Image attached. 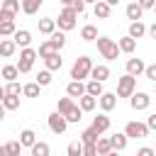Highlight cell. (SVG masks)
<instances>
[{
  "mask_svg": "<svg viewBox=\"0 0 156 156\" xmlns=\"http://www.w3.org/2000/svg\"><path fill=\"white\" fill-rule=\"evenodd\" d=\"M83 2H98V0H83Z\"/></svg>",
  "mask_w": 156,
  "mask_h": 156,
  "instance_id": "55",
  "label": "cell"
},
{
  "mask_svg": "<svg viewBox=\"0 0 156 156\" xmlns=\"http://www.w3.org/2000/svg\"><path fill=\"white\" fill-rule=\"evenodd\" d=\"M98 102H100V107H102L105 112H110V110H115V105H117V95H115V93H102V95L98 98Z\"/></svg>",
  "mask_w": 156,
  "mask_h": 156,
  "instance_id": "15",
  "label": "cell"
},
{
  "mask_svg": "<svg viewBox=\"0 0 156 156\" xmlns=\"http://www.w3.org/2000/svg\"><path fill=\"white\" fill-rule=\"evenodd\" d=\"M144 34H146V24H144L141 20H139V22H132V24H129V34H127V37H132V39L136 41V39H141Z\"/></svg>",
  "mask_w": 156,
  "mask_h": 156,
  "instance_id": "20",
  "label": "cell"
},
{
  "mask_svg": "<svg viewBox=\"0 0 156 156\" xmlns=\"http://www.w3.org/2000/svg\"><path fill=\"white\" fill-rule=\"evenodd\" d=\"M20 93H22V85L17 80H12V83L5 85V95H20Z\"/></svg>",
  "mask_w": 156,
  "mask_h": 156,
  "instance_id": "42",
  "label": "cell"
},
{
  "mask_svg": "<svg viewBox=\"0 0 156 156\" xmlns=\"http://www.w3.org/2000/svg\"><path fill=\"white\" fill-rule=\"evenodd\" d=\"M76 20H78V15H76L71 7H63V10L58 12V20H54V22L58 24L61 32H71V29L76 27Z\"/></svg>",
  "mask_w": 156,
  "mask_h": 156,
  "instance_id": "4",
  "label": "cell"
},
{
  "mask_svg": "<svg viewBox=\"0 0 156 156\" xmlns=\"http://www.w3.org/2000/svg\"><path fill=\"white\" fill-rule=\"evenodd\" d=\"M63 119H66L68 124H71V122H80V119H83V110H80V107L73 102V105H71V107L63 112Z\"/></svg>",
  "mask_w": 156,
  "mask_h": 156,
  "instance_id": "18",
  "label": "cell"
},
{
  "mask_svg": "<svg viewBox=\"0 0 156 156\" xmlns=\"http://www.w3.org/2000/svg\"><path fill=\"white\" fill-rule=\"evenodd\" d=\"M2 107L5 110H17L20 107V95H5L2 98Z\"/></svg>",
  "mask_w": 156,
  "mask_h": 156,
  "instance_id": "35",
  "label": "cell"
},
{
  "mask_svg": "<svg viewBox=\"0 0 156 156\" xmlns=\"http://www.w3.org/2000/svg\"><path fill=\"white\" fill-rule=\"evenodd\" d=\"M34 83H37L39 88L49 85V83H51V71H46V68H44V71H39V73H37V80H34Z\"/></svg>",
  "mask_w": 156,
  "mask_h": 156,
  "instance_id": "36",
  "label": "cell"
},
{
  "mask_svg": "<svg viewBox=\"0 0 156 156\" xmlns=\"http://www.w3.org/2000/svg\"><path fill=\"white\" fill-rule=\"evenodd\" d=\"M95 105H98V98H90V95H80V98H78V107H80L83 112L95 110Z\"/></svg>",
  "mask_w": 156,
  "mask_h": 156,
  "instance_id": "29",
  "label": "cell"
},
{
  "mask_svg": "<svg viewBox=\"0 0 156 156\" xmlns=\"http://www.w3.org/2000/svg\"><path fill=\"white\" fill-rule=\"evenodd\" d=\"M107 156H117V151H110V154H107Z\"/></svg>",
  "mask_w": 156,
  "mask_h": 156,
  "instance_id": "54",
  "label": "cell"
},
{
  "mask_svg": "<svg viewBox=\"0 0 156 156\" xmlns=\"http://www.w3.org/2000/svg\"><path fill=\"white\" fill-rule=\"evenodd\" d=\"M83 156H95V144H83Z\"/></svg>",
  "mask_w": 156,
  "mask_h": 156,
  "instance_id": "47",
  "label": "cell"
},
{
  "mask_svg": "<svg viewBox=\"0 0 156 156\" xmlns=\"http://www.w3.org/2000/svg\"><path fill=\"white\" fill-rule=\"evenodd\" d=\"M136 156H156V151H154L151 146H141V149L136 151Z\"/></svg>",
  "mask_w": 156,
  "mask_h": 156,
  "instance_id": "46",
  "label": "cell"
},
{
  "mask_svg": "<svg viewBox=\"0 0 156 156\" xmlns=\"http://www.w3.org/2000/svg\"><path fill=\"white\" fill-rule=\"evenodd\" d=\"M44 66H46V71H58V68L63 66V58H61V54L56 51V54H49V56H44Z\"/></svg>",
  "mask_w": 156,
  "mask_h": 156,
  "instance_id": "12",
  "label": "cell"
},
{
  "mask_svg": "<svg viewBox=\"0 0 156 156\" xmlns=\"http://www.w3.org/2000/svg\"><path fill=\"white\" fill-rule=\"evenodd\" d=\"M66 156H83V144L80 141H71L66 146Z\"/></svg>",
  "mask_w": 156,
  "mask_h": 156,
  "instance_id": "37",
  "label": "cell"
},
{
  "mask_svg": "<svg viewBox=\"0 0 156 156\" xmlns=\"http://www.w3.org/2000/svg\"><path fill=\"white\" fill-rule=\"evenodd\" d=\"M124 12H127V20H132V22H139V20H141V15H144V10H141L136 2H129Z\"/></svg>",
  "mask_w": 156,
  "mask_h": 156,
  "instance_id": "26",
  "label": "cell"
},
{
  "mask_svg": "<svg viewBox=\"0 0 156 156\" xmlns=\"http://www.w3.org/2000/svg\"><path fill=\"white\" fill-rule=\"evenodd\" d=\"M49 39H51V41L56 44V49H58V51H61V49L66 46V34H63V32H54V34H51Z\"/></svg>",
  "mask_w": 156,
  "mask_h": 156,
  "instance_id": "39",
  "label": "cell"
},
{
  "mask_svg": "<svg viewBox=\"0 0 156 156\" xmlns=\"http://www.w3.org/2000/svg\"><path fill=\"white\" fill-rule=\"evenodd\" d=\"M122 134L127 139H144V136H149V129H146L144 122H127V127H124Z\"/></svg>",
  "mask_w": 156,
  "mask_h": 156,
  "instance_id": "6",
  "label": "cell"
},
{
  "mask_svg": "<svg viewBox=\"0 0 156 156\" xmlns=\"http://www.w3.org/2000/svg\"><path fill=\"white\" fill-rule=\"evenodd\" d=\"M144 66L146 63L141 58H127V76H134L136 78L139 73H144Z\"/></svg>",
  "mask_w": 156,
  "mask_h": 156,
  "instance_id": "13",
  "label": "cell"
},
{
  "mask_svg": "<svg viewBox=\"0 0 156 156\" xmlns=\"http://www.w3.org/2000/svg\"><path fill=\"white\" fill-rule=\"evenodd\" d=\"M49 129H51L54 134H63V132L68 129V122L63 119V115L51 112V115H49Z\"/></svg>",
  "mask_w": 156,
  "mask_h": 156,
  "instance_id": "9",
  "label": "cell"
},
{
  "mask_svg": "<svg viewBox=\"0 0 156 156\" xmlns=\"http://www.w3.org/2000/svg\"><path fill=\"white\" fill-rule=\"evenodd\" d=\"M39 32L46 34V37H51V34L56 32V22H54L51 17H41V20H39Z\"/></svg>",
  "mask_w": 156,
  "mask_h": 156,
  "instance_id": "22",
  "label": "cell"
},
{
  "mask_svg": "<svg viewBox=\"0 0 156 156\" xmlns=\"http://www.w3.org/2000/svg\"><path fill=\"white\" fill-rule=\"evenodd\" d=\"M105 90H102V83H98V80H88L85 83V95H90V98H100Z\"/></svg>",
  "mask_w": 156,
  "mask_h": 156,
  "instance_id": "28",
  "label": "cell"
},
{
  "mask_svg": "<svg viewBox=\"0 0 156 156\" xmlns=\"http://www.w3.org/2000/svg\"><path fill=\"white\" fill-rule=\"evenodd\" d=\"M144 76H146L149 80H156V66H154V63H149V66H144Z\"/></svg>",
  "mask_w": 156,
  "mask_h": 156,
  "instance_id": "44",
  "label": "cell"
},
{
  "mask_svg": "<svg viewBox=\"0 0 156 156\" xmlns=\"http://www.w3.org/2000/svg\"><path fill=\"white\" fill-rule=\"evenodd\" d=\"M17 12H20V0H5L0 5V22H15Z\"/></svg>",
  "mask_w": 156,
  "mask_h": 156,
  "instance_id": "7",
  "label": "cell"
},
{
  "mask_svg": "<svg viewBox=\"0 0 156 156\" xmlns=\"http://www.w3.org/2000/svg\"><path fill=\"white\" fill-rule=\"evenodd\" d=\"M129 105H132V110H146L149 105H151V95L149 93H132L129 95Z\"/></svg>",
  "mask_w": 156,
  "mask_h": 156,
  "instance_id": "8",
  "label": "cell"
},
{
  "mask_svg": "<svg viewBox=\"0 0 156 156\" xmlns=\"http://www.w3.org/2000/svg\"><path fill=\"white\" fill-rule=\"evenodd\" d=\"M34 141H37V134L32 129H22L20 132V146H32Z\"/></svg>",
  "mask_w": 156,
  "mask_h": 156,
  "instance_id": "34",
  "label": "cell"
},
{
  "mask_svg": "<svg viewBox=\"0 0 156 156\" xmlns=\"http://www.w3.org/2000/svg\"><path fill=\"white\" fill-rule=\"evenodd\" d=\"M110 151H112L110 139H107V136H100V139L95 141V156H107Z\"/></svg>",
  "mask_w": 156,
  "mask_h": 156,
  "instance_id": "24",
  "label": "cell"
},
{
  "mask_svg": "<svg viewBox=\"0 0 156 156\" xmlns=\"http://www.w3.org/2000/svg\"><path fill=\"white\" fill-rule=\"evenodd\" d=\"M105 2H107L110 7H115V5H119V0H105Z\"/></svg>",
  "mask_w": 156,
  "mask_h": 156,
  "instance_id": "51",
  "label": "cell"
},
{
  "mask_svg": "<svg viewBox=\"0 0 156 156\" xmlns=\"http://www.w3.org/2000/svg\"><path fill=\"white\" fill-rule=\"evenodd\" d=\"M29 149H32V156H49L51 154V149H49L46 141H34Z\"/></svg>",
  "mask_w": 156,
  "mask_h": 156,
  "instance_id": "32",
  "label": "cell"
},
{
  "mask_svg": "<svg viewBox=\"0 0 156 156\" xmlns=\"http://www.w3.org/2000/svg\"><path fill=\"white\" fill-rule=\"evenodd\" d=\"M58 2H63V7H68V5L73 2V0H58Z\"/></svg>",
  "mask_w": 156,
  "mask_h": 156,
  "instance_id": "53",
  "label": "cell"
},
{
  "mask_svg": "<svg viewBox=\"0 0 156 156\" xmlns=\"http://www.w3.org/2000/svg\"><path fill=\"white\" fill-rule=\"evenodd\" d=\"M34 61H37V51L34 49H29V46H24L22 51H20V61H17V73H29L32 71V66H34Z\"/></svg>",
  "mask_w": 156,
  "mask_h": 156,
  "instance_id": "3",
  "label": "cell"
},
{
  "mask_svg": "<svg viewBox=\"0 0 156 156\" xmlns=\"http://www.w3.org/2000/svg\"><path fill=\"white\" fill-rule=\"evenodd\" d=\"M95 7H93V12H95V17H100V20H107L110 15H112V7L105 2V0H98V2H93Z\"/></svg>",
  "mask_w": 156,
  "mask_h": 156,
  "instance_id": "17",
  "label": "cell"
},
{
  "mask_svg": "<svg viewBox=\"0 0 156 156\" xmlns=\"http://www.w3.org/2000/svg\"><path fill=\"white\" fill-rule=\"evenodd\" d=\"M117 49H119V51H124V54H132V51L136 49V41H134L132 37H122V39L117 41Z\"/></svg>",
  "mask_w": 156,
  "mask_h": 156,
  "instance_id": "31",
  "label": "cell"
},
{
  "mask_svg": "<svg viewBox=\"0 0 156 156\" xmlns=\"http://www.w3.org/2000/svg\"><path fill=\"white\" fill-rule=\"evenodd\" d=\"M5 112H7V110H5V107H2V102H0V122L5 119Z\"/></svg>",
  "mask_w": 156,
  "mask_h": 156,
  "instance_id": "50",
  "label": "cell"
},
{
  "mask_svg": "<svg viewBox=\"0 0 156 156\" xmlns=\"http://www.w3.org/2000/svg\"><path fill=\"white\" fill-rule=\"evenodd\" d=\"M15 51H17V46H15L12 39H0V56L2 58H10Z\"/></svg>",
  "mask_w": 156,
  "mask_h": 156,
  "instance_id": "25",
  "label": "cell"
},
{
  "mask_svg": "<svg viewBox=\"0 0 156 156\" xmlns=\"http://www.w3.org/2000/svg\"><path fill=\"white\" fill-rule=\"evenodd\" d=\"M41 2L44 0H20V7H22L24 15H37L39 7H41Z\"/></svg>",
  "mask_w": 156,
  "mask_h": 156,
  "instance_id": "19",
  "label": "cell"
},
{
  "mask_svg": "<svg viewBox=\"0 0 156 156\" xmlns=\"http://www.w3.org/2000/svg\"><path fill=\"white\" fill-rule=\"evenodd\" d=\"M107 139H110L112 151H122V149L127 146V136H124L122 132H117V134H112V136H107Z\"/></svg>",
  "mask_w": 156,
  "mask_h": 156,
  "instance_id": "23",
  "label": "cell"
},
{
  "mask_svg": "<svg viewBox=\"0 0 156 156\" xmlns=\"http://www.w3.org/2000/svg\"><path fill=\"white\" fill-rule=\"evenodd\" d=\"M146 32H149L151 37H156V24H151V27H146Z\"/></svg>",
  "mask_w": 156,
  "mask_h": 156,
  "instance_id": "49",
  "label": "cell"
},
{
  "mask_svg": "<svg viewBox=\"0 0 156 156\" xmlns=\"http://www.w3.org/2000/svg\"><path fill=\"white\" fill-rule=\"evenodd\" d=\"M107 78H110V68H107L105 63H98V66H93V68H90V80L105 83Z\"/></svg>",
  "mask_w": 156,
  "mask_h": 156,
  "instance_id": "10",
  "label": "cell"
},
{
  "mask_svg": "<svg viewBox=\"0 0 156 156\" xmlns=\"http://www.w3.org/2000/svg\"><path fill=\"white\" fill-rule=\"evenodd\" d=\"M15 22H0V37H12L15 34Z\"/></svg>",
  "mask_w": 156,
  "mask_h": 156,
  "instance_id": "41",
  "label": "cell"
},
{
  "mask_svg": "<svg viewBox=\"0 0 156 156\" xmlns=\"http://www.w3.org/2000/svg\"><path fill=\"white\" fill-rule=\"evenodd\" d=\"M95 41H98V51L102 54V58L115 61V58L119 56V49H117V41H115V39H110V37H98Z\"/></svg>",
  "mask_w": 156,
  "mask_h": 156,
  "instance_id": "1",
  "label": "cell"
},
{
  "mask_svg": "<svg viewBox=\"0 0 156 156\" xmlns=\"http://www.w3.org/2000/svg\"><path fill=\"white\" fill-rule=\"evenodd\" d=\"M98 139H100V134H98L95 129H90V127L80 132V144H95Z\"/></svg>",
  "mask_w": 156,
  "mask_h": 156,
  "instance_id": "33",
  "label": "cell"
},
{
  "mask_svg": "<svg viewBox=\"0 0 156 156\" xmlns=\"http://www.w3.org/2000/svg\"><path fill=\"white\" fill-rule=\"evenodd\" d=\"M66 95H68V98H80V95H85V83L71 80V83L66 85Z\"/></svg>",
  "mask_w": 156,
  "mask_h": 156,
  "instance_id": "14",
  "label": "cell"
},
{
  "mask_svg": "<svg viewBox=\"0 0 156 156\" xmlns=\"http://www.w3.org/2000/svg\"><path fill=\"white\" fill-rule=\"evenodd\" d=\"M68 7H71V10L76 12V15H83V12H85V2H83V0H73V2L68 5Z\"/></svg>",
  "mask_w": 156,
  "mask_h": 156,
  "instance_id": "43",
  "label": "cell"
},
{
  "mask_svg": "<svg viewBox=\"0 0 156 156\" xmlns=\"http://www.w3.org/2000/svg\"><path fill=\"white\" fill-rule=\"evenodd\" d=\"M90 129H95L98 134L107 132V129H110V117H107V115H98V117H93V124H90Z\"/></svg>",
  "mask_w": 156,
  "mask_h": 156,
  "instance_id": "16",
  "label": "cell"
},
{
  "mask_svg": "<svg viewBox=\"0 0 156 156\" xmlns=\"http://www.w3.org/2000/svg\"><path fill=\"white\" fill-rule=\"evenodd\" d=\"M134 90H136V78L134 76H127L124 73L122 78H117V93H115L117 98H129Z\"/></svg>",
  "mask_w": 156,
  "mask_h": 156,
  "instance_id": "5",
  "label": "cell"
},
{
  "mask_svg": "<svg viewBox=\"0 0 156 156\" xmlns=\"http://www.w3.org/2000/svg\"><path fill=\"white\" fill-rule=\"evenodd\" d=\"M20 151H22L20 141H7L0 146V156H20Z\"/></svg>",
  "mask_w": 156,
  "mask_h": 156,
  "instance_id": "21",
  "label": "cell"
},
{
  "mask_svg": "<svg viewBox=\"0 0 156 156\" xmlns=\"http://www.w3.org/2000/svg\"><path fill=\"white\" fill-rule=\"evenodd\" d=\"M2 98H5V88L0 85V102H2Z\"/></svg>",
  "mask_w": 156,
  "mask_h": 156,
  "instance_id": "52",
  "label": "cell"
},
{
  "mask_svg": "<svg viewBox=\"0 0 156 156\" xmlns=\"http://www.w3.org/2000/svg\"><path fill=\"white\" fill-rule=\"evenodd\" d=\"M90 68H93V61H90L88 56H78L76 63H73V68H71V78L83 83V80L90 76Z\"/></svg>",
  "mask_w": 156,
  "mask_h": 156,
  "instance_id": "2",
  "label": "cell"
},
{
  "mask_svg": "<svg viewBox=\"0 0 156 156\" xmlns=\"http://www.w3.org/2000/svg\"><path fill=\"white\" fill-rule=\"evenodd\" d=\"M22 93L27 98H39V85L37 83H27V85H22Z\"/></svg>",
  "mask_w": 156,
  "mask_h": 156,
  "instance_id": "40",
  "label": "cell"
},
{
  "mask_svg": "<svg viewBox=\"0 0 156 156\" xmlns=\"http://www.w3.org/2000/svg\"><path fill=\"white\" fill-rule=\"evenodd\" d=\"M12 41H15V46H29V41H32V34H29V29H15V34H12Z\"/></svg>",
  "mask_w": 156,
  "mask_h": 156,
  "instance_id": "11",
  "label": "cell"
},
{
  "mask_svg": "<svg viewBox=\"0 0 156 156\" xmlns=\"http://www.w3.org/2000/svg\"><path fill=\"white\" fill-rule=\"evenodd\" d=\"M144 124H146V129H156V115H149V119Z\"/></svg>",
  "mask_w": 156,
  "mask_h": 156,
  "instance_id": "48",
  "label": "cell"
},
{
  "mask_svg": "<svg viewBox=\"0 0 156 156\" xmlns=\"http://www.w3.org/2000/svg\"><path fill=\"white\" fill-rule=\"evenodd\" d=\"M80 39H83V41H95V39H98V27H95V24H85V27L80 29Z\"/></svg>",
  "mask_w": 156,
  "mask_h": 156,
  "instance_id": "30",
  "label": "cell"
},
{
  "mask_svg": "<svg viewBox=\"0 0 156 156\" xmlns=\"http://www.w3.org/2000/svg\"><path fill=\"white\" fill-rule=\"evenodd\" d=\"M17 76H20V73H17V68H15V66H2V78H5L7 83L17 80Z\"/></svg>",
  "mask_w": 156,
  "mask_h": 156,
  "instance_id": "38",
  "label": "cell"
},
{
  "mask_svg": "<svg viewBox=\"0 0 156 156\" xmlns=\"http://www.w3.org/2000/svg\"><path fill=\"white\" fill-rule=\"evenodd\" d=\"M134 2H136V5H139V7H141V10H151V7H154V2H156V0H134Z\"/></svg>",
  "mask_w": 156,
  "mask_h": 156,
  "instance_id": "45",
  "label": "cell"
},
{
  "mask_svg": "<svg viewBox=\"0 0 156 156\" xmlns=\"http://www.w3.org/2000/svg\"><path fill=\"white\" fill-rule=\"evenodd\" d=\"M58 49H56V44L51 41V39H46V41H41L39 44V51H37V56L39 58H44V56H49V54H56Z\"/></svg>",
  "mask_w": 156,
  "mask_h": 156,
  "instance_id": "27",
  "label": "cell"
}]
</instances>
